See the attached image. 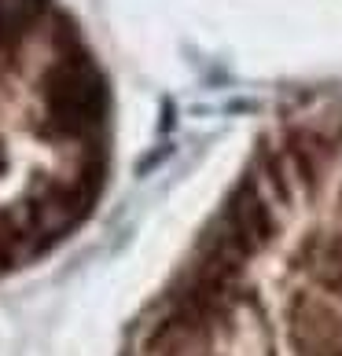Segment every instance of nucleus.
Wrapping results in <instances>:
<instances>
[{"label": "nucleus", "instance_id": "f257e3e1", "mask_svg": "<svg viewBox=\"0 0 342 356\" xmlns=\"http://www.w3.org/2000/svg\"><path fill=\"white\" fill-rule=\"evenodd\" d=\"M45 96V129L63 140L96 136L107 118V81L88 51H59L41 77Z\"/></svg>", "mask_w": 342, "mask_h": 356}, {"label": "nucleus", "instance_id": "f03ea898", "mask_svg": "<svg viewBox=\"0 0 342 356\" xmlns=\"http://www.w3.org/2000/svg\"><path fill=\"white\" fill-rule=\"evenodd\" d=\"M217 228L225 232L240 250L258 254V250L272 239V232H276V220H272V209H269L265 191H261L254 180L240 184V188L228 195L225 213H221Z\"/></svg>", "mask_w": 342, "mask_h": 356}, {"label": "nucleus", "instance_id": "7ed1b4c3", "mask_svg": "<svg viewBox=\"0 0 342 356\" xmlns=\"http://www.w3.org/2000/svg\"><path fill=\"white\" fill-rule=\"evenodd\" d=\"M48 11V0H0V51L22 44V37L33 30Z\"/></svg>", "mask_w": 342, "mask_h": 356}, {"label": "nucleus", "instance_id": "20e7f679", "mask_svg": "<svg viewBox=\"0 0 342 356\" xmlns=\"http://www.w3.org/2000/svg\"><path fill=\"white\" fill-rule=\"evenodd\" d=\"M309 272L324 290L342 298V235L335 239H320L317 246H309Z\"/></svg>", "mask_w": 342, "mask_h": 356}, {"label": "nucleus", "instance_id": "39448f33", "mask_svg": "<svg viewBox=\"0 0 342 356\" xmlns=\"http://www.w3.org/2000/svg\"><path fill=\"white\" fill-rule=\"evenodd\" d=\"M4 165H8V154H4V147H0V173H4Z\"/></svg>", "mask_w": 342, "mask_h": 356}]
</instances>
